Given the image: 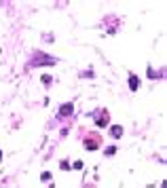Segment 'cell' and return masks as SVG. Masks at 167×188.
<instances>
[{
  "label": "cell",
  "instance_id": "obj_1",
  "mask_svg": "<svg viewBox=\"0 0 167 188\" xmlns=\"http://www.w3.org/2000/svg\"><path fill=\"white\" fill-rule=\"evenodd\" d=\"M42 66V63H47V66H51V63H55V59L53 57H49V55H45V53H38L36 55V59H32V66Z\"/></svg>",
  "mask_w": 167,
  "mask_h": 188
},
{
  "label": "cell",
  "instance_id": "obj_2",
  "mask_svg": "<svg viewBox=\"0 0 167 188\" xmlns=\"http://www.w3.org/2000/svg\"><path fill=\"white\" fill-rule=\"evenodd\" d=\"M72 112H74V106H72V104H64V106L59 108V116H68Z\"/></svg>",
  "mask_w": 167,
  "mask_h": 188
},
{
  "label": "cell",
  "instance_id": "obj_3",
  "mask_svg": "<svg viewBox=\"0 0 167 188\" xmlns=\"http://www.w3.org/2000/svg\"><path fill=\"white\" fill-rule=\"evenodd\" d=\"M106 123H108V112H99L95 125H97V127H106Z\"/></svg>",
  "mask_w": 167,
  "mask_h": 188
},
{
  "label": "cell",
  "instance_id": "obj_4",
  "mask_svg": "<svg viewBox=\"0 0 167 188\" xmlns=\"http://www.w3.org/2000/svg\"><path fill=\"white\" fill-rule=\"evenodd\" d=\"M110 135H112V138H121V135H123V127H121V125L110 127Z\"/></svg>",
  "mask_w": 167,
  "mask_h": 188
},
{
  "label": "cell",
  "instance_id": "obj_5",
  "mask_svg": "<svg viewBox=\"0 0 167 188\" xmlns=\"http://www.w3.org/2000/svg\"><path fill=\"white\" fill-rule=\"evenodd\" d=\"M129 87H131V91H135V89L140 87V81H138V76H131V78H129Z\"/></svg>",
  "mask_w": 167,
  "mask_h": 188
},
{
  "label": "cell",
  "instance_id": "obj_6",
  "mask_svg": "<svg viewBox=\"0 0 167 188\" xmlns=\"http://www.w3.org/2000/svg\"><path fill=\"white\" fill-rule=\"evenodd\" d=\"M0 161H2V152H0Z\"/></svg>",
  "mask_w": 167,
  "mask_h": 188
}]
</instances>
